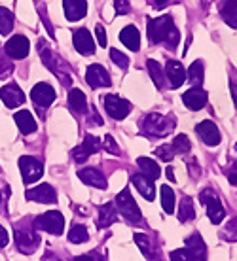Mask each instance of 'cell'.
Instances as JSON below:
<instances>
[{
	"label": "cell",
	"instance_id": "6da1fadb",
	"mask_svg": "<svg viewBox=\"0 0 237 261\" xmlns=\"http://www.w3.org/2000/svg\"><path fill=\"white\" fill-rule=\"evenodd\" d=\"M178 31L175 29L171 15H161L158 19H148V40L152 44L165 42L169 47H177L178 44Z\"/></svg>",
	"mask_w": 237,
	"mask_h": 261
},
{
	"label": "cell",
	"instance_id": "52a82bcc",
	"mask_svg": "<svg viewBox=\"0 0 237 261\" xmlns=\"http://www.w3.org/2000/svg\"><path fill=\"white\" fill-rule=\"evenodd\" d=\"M19 169H21V174H23V182L25 184H33L36 180L42 178L44 174V167L40 163L36 157H31V155H23L19 159Z\"/></svg>",
	"mask_w": 237,
	"mask_h": 261
},
{
	"label": "cell",
	"instance_id": "74e56055",
	"mask_svg": "<svg viewBox=\"0 0 237 261\" xmlns=\"http://www.w3.org/2000/svg\"><path fill=\"white\" fill-rule=\"evenodd\" d=\"M222 237H224L226 241H237V218H231L230 222H228Z\"/></svg>",
	"mask_w": 237,
	"mask_h": 261
},
{
	"label": "cell",
	"instance_id": "4316f807",
	"mask_svg": "<svg viewBox=\"0 0 237 261\" xmlns=\"http://www.w3.org/2000/svg\"><path fill=\"white\" fill-rule=\"evenodd\" d=\"M220 13H222V19L226 21V25L237 29V0H224Z\"/></svg>",
	"mask_w": 237,
	"mask_h": 261
},
{
	"label": "cell",
	"instance_id": "816d5d0a",
	"mask_svg": "<svg viewBox=\"0 0 237 261\" xmlns=\"http://www.w3.org/2000/svg\"><path fill=\"white\" fill-rule=\"evenodd\" d=\"M231 97H233V100H235V106H237V85L231 84Z\"/></svg>",
	"mask_w": 237,
	"mask_h": 261
},
{
	"label": "cell",
	"instance_id": "d6986e66",
	"mask_svg": "<svg viewBox=\"0 0 237 261\" xmlns=\"http://www.w3.org/2000/svg\"><path fill=\"white\" fill-rule=\"evenodd\" d=\"M63 8H65V15L68 21H80L87 13L86 0H63Z\"/></svg>",
	"mask_w": 237,
	"mask_h": 261
},
{
	"label": "cell",
	"instance_id": "44dd1931",
	"mask_svg": "<svg viewBox=\"0 0 237 261\" xmlns=\"http://www.w3.org/2000/svg\"><path fill=\"white\" fill-rule=\"evenodd\" d=\"M186 250L192 254V257L198 261H205L207 259V246H205L203 239L194 233L190 239H186Z\"/></svg>",
	"mask_w": 237,
	"mask_h": 261
},
{
	"label": "cell",
	"instance_id": "ffe728a7",
	"mask_svg": "<svg viewBox=\"0 0 237 261\" xmlns=\"http://www.w3.org/2000/svg\"><path fill=\"white\" fill-rule=\"evenodd\" d=\"M165 76L169 78L173 89H177L186 82V70L182 68V65L178 61H167V66H165Z\"/></svg>",
	"mask_w": 237,
	"mask_h": 261
},
{
	"label": "cell",
	"instance_id": "484cf974",
	"mask_svg": "<svg viewBox=\"0 0 237 261\" xmlns=\"http://www.w3.org/2000/svg\"><path fill=\"white\" fill-rule=\"evenodd\" d=\"M131 180H133V184H135V188L145 195L146 201H154L156 191H154V182H152V180H148V178L143 176V174H135Z\"/></svg>",
	"mask_w": 237,
	"mask_h": 261
},
{
	"label": "cell",
	"instance_id": "836d02e7",
	"mask_svg": "<svg viewBox=\"0 0 237 261\" xmlns=\"http://www.w3.org/2000/svg\"><path fill=\"white\" fill-rule=\"evenodd\" d=\"M161 206L167 214H173V210H175V193L169 186H161Z\"/></svg>",
	"mask_w": 237,
	"mask_h": 261
},
{
	"label": "cell",
	"instance_id": "db71d44e",
	"mask_svg": "<svg viewBox=\"0 0 237 261\" xmlns=\"http://www.w3.org/2000/svg\"><path fill=\"white\" fill-rule=\"evenodd\" d=\"M167 176H169V180H171V182H175V174H173V169H171V167L167 169Z\"/></svg>",
	"mask_w": 237,
	"mask_h": 261
},
{
	"label": "cell",
	"instance_id": "3957f363",
	"mask_svg": "<svg viewBox=\"0 0 237 261\" xmlns=\"http://www.w3.org/2000/svg\"><path fill=\"white\" fill-rule=\"evenodd\" d=\"M199 201H201V204L207 206V216H209V220H211L215 225H218V223L224 220L226 210H224L222 202H220V199H218V195L215 193V191L203 190L201 193H199Z\"/></svg>",
	"mask_w": 237,
	"mask_h": 261
},
{
	"label": "cell",
	"instance_id": "681fc988",
	"mask_svg": "<svg viewBox=\"0 0 237 261\" xmlns=\"http://www.w3.org/2000/svg\"><path fill=\"white\" fill-rule=\"evenodd\" d=\"M76 261H103L97 254H86V255H80L76 257Z\"/></svg>",
	"mask_w": 237,
	"mask_h": 261
},
{
	"label": "cell",
	"instance_id": "83f0119b",
	"mask_svg": "<svg viewBox=\"0 0 237 261\" xmlns=\"http://www.w3.org/2000/svg\"><path fill=\"white\" fill-rule=\"evenodd\" d=\"M116 220H118V214H116V206H114L112 202H108V204H105V206L99 210L97 225H99V227H108V225H112Z\"/></svg>",
	"mask_w": 237,
	"mask_h": 261
},
{
	"label": "cell",
	"instance_id": "ac0fdd59",
	"mask_svg": "<svg viewBox=\"0 0 237 261\" xmlns=\"http://www.w3.org/2000/svg\"><path fill=\"white\" fill-rule=\"evenodd\" d=\"M78 178L84 184H87V186H93V188H99V190H105L106 188V178L99 169H93V167L82 169L78 172Z\"/></svg>",
	"mask_w": 237,
	"mask_h": 261
},
{
	"label": "cell",
	"instance_id": "7402d4cb",
	"mask_svg": "<svg viewBox=\"0 0 237 261\" xmlns=\"http://www.w3.org/2000/svg\"><path fill=\"white\" fill-rule=\"evenodd\" d=\"M120 40H122V44L125 47H129L131 51H138V47H140V33H138L137 27H125L124 31L120 33Z\"/></svg>",
	"mask_w": 237,
	"mask_h": 261
},
{
	"label": "cell",
	"instance_id": "277c9868",
	"mask_svg": "<svg viewBox=\"0 0 237 261\" xmlns=\"http://www.w3.org/2000/svg\"><path fill=\"white\" fill-rule=\"evenodd\" d=\"M33 227L48 231V233H52V235H61L63 229H65V218H63V214L57 212V210H50V212L38 216V218L34 220Z\"/></svg>",
	"mask_w": 237,
	"mask_h": 261
},
{
	"label": "cell",
	"instance_id": "d6a6232c",
	"mask_svg": "<svg viewBox=\"0 0 237 261\" xmlns=\"http://www.w3.org/2000/svg\"><path fill=\"white\" fill-rule=\"evenodd\" d=\"M194 216H196V212H194V201H192L190 197H184L182 202H180L178 220L180 222H190V220H194Z\"/></svg>",
	"mask_w": 237,
	"mask_h": 261
},
{
	"label": "cell",
	"instance_id": "2e32d148",
	"mask_svg": "<svg viewBox=\"0 0 237 261\" xmlns=\"http://www.w3.org/2000/svg\"><path fill=\"white\" fill-rule=\"evenodd\" d=\"M27 199H29V201L50 204V202L57 201V195H55V190H53L50 184H40V186H36V188L27 191Z\"/></svg>",
	"mask_w": 237,
	"mask_h": 261
},
{
	"label": "cell",
	"instance_id": "5b68a950",
	"mask_svg": "<svg viewBox=\"0 0 237 261\" xmlns=\"http://www.w3.org/2000/svg\"><path fill=\"white\" fill-rule=\"evenodd\" d=\"M116 208L122 212V216H124L127 222L140 223V220H143L140 210H138L137 202H135V199L131 197L129 190H124L118 197H116Z\"/></svg>",
	"mask_w": 237,
	"mask_h": 261
},
{
	"label": "cell",
	"instance_id": "7a4b0ae2",
	"mask_svg": "<svg viewBox=\"0 0 237 261\" xmlns=\"http://www.w3.org/2000/svg\"><path fill=\"white\" fill-rule=\"evenodd\" d=\"M175 116H159V114H148L143 121H140V129L148 137H167L173 129H175Z\"/></svg>",
	"mask_w": 237,
	"mask_h": 261
},
{
	"label": "cell",
	"instance_id": "11a10c76",
	"mask_svg": "<svg viewBox=\"0 0 237 261\" xmlns=\"http://www.w3.org/2000/svg\"><path fill=\"white\" fill-rule=\"evenodd\" d=\"M165 4H167V0H156V6L158 8H163Z\"/></svg>",
	"mask_w": 237,
	"mask_h": 261
},
{
	"label": "cell",
	"instance_id": "f1b7e54d",
	"mask_svg": "<svg viewBox=\"0 0 237 261\" xmlns=\"http://www.w3.org/2000/svg\"><path fill=\"white\" fill-rule=\"evenodd\" d=\"M203 63L201 61H196V63H192V66L188 68L186 72V78L190 82L194 87H199V85L203 84Z\"/></svg>",
	"mask_w": 237,
	"mask_h": 261
},
{
	"label": "cell",
	"instance_id": "f546056e",
	"mask_svg": "<svg viewBox=\"0 0 237 261\" xmlns=\"http://www.w3.org/2000/svg\"><path fill=\"white\" fill-rule=\"evenodd\" d=\"M148 70H150L152 82L156 84V87L163 89V87H165V72L161 70V65H159L158 61L148 59Z\"/></svg>",
	"mask_w": 237,
	"mask_h": 261
},
{
	"label": "cell",
	"instance_id": "f907efd6",
	"mask_svg": "<svg viewBox=\"0 0 237 261\" xmlns=\"http://www.w3.org/2000/svg\"><path fill=\"white\" fill-rule=\"evenodd\" d=\"M91 123L93 125H103V119H101L99 114H91Z\"/></svg>",
	"mask_w": 237,
	"mask_h": 261
},
{
	"label": "cell",
	"instance_id": "6f0895ef",
	"mask_svg": "<svg viewBox=\"0 0 237 261\" xmlns=\"http://www.w3.org/2000/svg\"><path fill=\"white\" fill-rule=\"evenodd\" d=\"M235 150H237V144H235Z\"/></svg>",
	"mask_w": 237,
	"mask_h": 261
},
{
	"label": "cell",
	"instance_id": "ab89813d",
	"mask_svg": "<svg viewBox=\"0 0 237 261\" xmlns=\"http://www.w3.org/2000/svg\"><path fill=\"white\" fill-rule=\"evenodd\" d=\"M156 151V155L161 159V161H165V163H169V161H173V150H171V146H159L158 150H154Z\"/></svg>",
	"mask_w": 237,
	"mask_h": 261
},
{
	"label": "cell",
	"instance_id": "8d00e7d4",
	"mask_svg": "<svg viewBox=\"0 0 237 261\" xmlns=\"http://www.w3.org/2000/svg\"><path fill=\"white\" fill-rule=\"evenodd\" d=\"M135 242L138 244V248L143 250V254L146 255V257H154V254H152V244H150V241H148V237L146 235H143V233H137L135 235Z\"/></svg>",
	"mask_w": 237,
	"mask_h": 261
},
{
	"label": "cell",
	"instance_id": "9c48e42d",
	"mask_svg": "<svg viewBox=\"0 0 237 261\" xmlns=\"http://www.w3.org/2000/svg\"><path fill=\"white\" fill-rule=\"evenodd\" d=\"M29 49H31V44H29V40H27L25 36H21V34L12 36V38L6 42V46H4L6 55L12 57V59H25L27 55H29Z\"/></svg>",
	"mask_w": 237,
	"mask_h": 261
},
{
	"label": "cell",
	"instance_id": "4dcf8cb0",
	"mask_svg": "<svg viewBox=\"0 0 237 261\" xmlns=\"http://www.w3.org/2000/svg\"><path fill=\"white\" fill-rule=\"evenodd\" d=\"M68 241L74 242V244H82V242H87L89 241V233H87L86 225H73V229L68 231Z\"/></svg>",
	"mask_w": 237,
	"mask_h": 261
},
{
	"label": "cell",
	"instance_id": "60d3db41",
	"mask_svg": "<svg viewBox=\"0 0 237 261\" xmlns=\"http://www.w3.org/2000/svg\"><path fill=\"white\" fill-rule=\"evenodd\" d=\"M84 144H86L87 148L91 150V153H97V151L101 150V146H103L99 138H95L93 135H86V138H84Z\"/></svg>",
	"mask_w": 237,
	"mask_h": 261
},
{
	"label": "cell",
	"instance_id": "d4e9b609",
	"mask_svg": "<svg viewBox=\"0 0 237 261\" xmlns=\"http://www.w3.org/2000/svg\"><path fill=\"white\" fill-rule=\"evenodd\" d=\"M68 106L76 114H86L87 112V98L80 89H70L68 93Z\"/></svg>",
	"mask_w": 237,
	"mask_h": 261
},
{
	"label": "cell",
	"instance_id": "4fadbf2b",
	"mask_svg": "<svg viewBox=\"0 0 237 261\" xmlns=\"http://www.w3.org/2000/svg\"><path fill=\"white\" fill-rule=\"evenodd\" d=\"M42 61H44V65H46L48 68H50V70H52L53 74H55V76L61 80V84H63V85H70V76H66L65 72L59 68L61 59L52 51V49H46V47L42 49Z\"/></svg>",
	"mask_w": 237,
	"mask_h": 261
},
{
	"label": "cell",
	"instance_id": "9a60e30c",
	"mask_svg": "<svg viewBox=\"0 0 237 261\" xmlns=\"http://www.w3.org/2000/svg\"><path fill=\"white\" fill-rule=\"evenodd\" d=\"M207 98H209V95H207V91L205 89H201V87H192V89H188V91L182 95V100H184L186 108H190V110H201L205 105H207Z\"/></svg>",
	"mask_w": 237,
	"mask_h": 261
},
{
	"label": "cell",
	"instance_id": "8992f818",
	"mask_svg": "<svg viewBox=\"0 0 237 261\" xmlns=\"http://www.w3.org/2000/svg\"><path fill=\"white\" fill-rule=\"evenodd\" d=\"M15 242H17V248L23 254H33L34 250L38 248L40 237L34 231V227H15Z\"/></svg>",
	"mask_w": 237,
	"mask_h": 261
},
{
	"label": "cell",
	"instance_id": "5bb4252c",
	"mask_svg": "<svg viewBox=\"0 0 237 261\" xmlns=\"http://www.w3.org/2000/svg\"><path fill=\"white\" fill-rule=\"evenodd\" d=\"M196 133H198L199 138H201L207 146H217V144L220 142V130H218L217 125L212 123V121H209V119L198 123Z\"/></svg>",
	"mask_w": 237,
	"mask_h": 261
},
{
	"label": "cell",
	"instance_id": "bcb514c9",
	"mask_svg": "<svg viewBox=\"0 0 237 261\" xmlns=\"http://www.w3.org/2000/svg\"><path fill=\"white\" fill-rule=\"evenodd\" d=\"M226 174H228V180H230V184L237 186V161H233V163L230 165V169L226 170Z\"/></svg>",
	"mask_w": 237,
	"mask_h": 261
},
{
	"label": "cell",
	"instance_id": "f5cc1de1",
	"mask_svg": "<svg viewBox=\"0 0 237 261\" xmlns=\"http://www.w3.org/2000/svg\"><path fill=\"white\" fill-rule=\"evenodd\" d=\"M44 261H61L57 255H53V254H46V257H44Z\"/></svg>",
	"mask_w": 237,
	"mask_h": 261
},
{
	"label": "cell",
	"instance_id": "7bdbcfd3",
	"mask_svg": "<svg viewBox=\"0 0 237 261\" xmlns=\"http://www.w3.org/2000/svg\"><path fill=\"white\" fill-rule=\"evenodd\" d=\"M103 144H105L106 151H110V153H114V155H120V148H118V144L114 142L112 135H106L105 140H103Z\"/></svg>",
	"mask_w": 237,
	"mask_h": 261
},
{
	"label": "cell",
	"instance_id": "ba28073f",
	"mask_svg": "<svg viewBox=\"0 0 237 261\" xmlns=\"http://www.w3.org/2000/svg\"><path fill=\"white\" fill-rule=\"evenodd\" d=\"M105 108L108 112V116H112L114 119H124L127 118V114L131 112V105L129 100L118 97V95H106L105 97Z\"/></svg>",
	"mask_w": 237,
	"mask_h": 261
},
{
	"label": "cell",
	"instance_id": "9f6ffc18",
	"mask_svg": "<svg viewBox=\"0 0 237 261\" xmlns=\"http://www.w3.org/2000/svg\"><path fill=\"white\" fill-rule=\"evenodd\" d=\"M0 202H2V195H0Z\"/></svg>",
	"mask_w": 237,
	"mask_h": 261
},
{
	"label": "cell",
	"instance_id": "1f68e13d",
	"mask_svg": "<svg viewBox=\"0 0 237 261\" xmlns=\"http://www.w3.org/2000/svg\"><path fill=\"white\" fill-rule=\"evenodd\" d=\"M192 148L190 140H188V137L186 135H177V137L173 138L171 142V150L173 153H178V155H184V153H188Z\"/></svg>",
	"mask_w": 237,
	"mask_h": 261
},
{
	"label": "cell",
	"instance_id": "b9f144b4",
	"mask_svg": "<svg viewBox=\"0 0 237 261\" xmlns=\"http://www.w3.org/2000/svg\"><path fill=\"white\" fill-rule=\"evenodd\" d=\"M12 72H13V65L6 59V57L0 55V78H6V76H10Z\"/></svg>",
	"mask_w": 237,
	"mask_h": 261
},
{
	"label": "cell",
	"instance_id": "cb8c5ba5",
	"mask_svg": "<svg viewBox=\"0 0 237 261\" xmlns=\"http://www.w3.org/2000/svg\"><path fill=\"white\" fill-rule=\"evenodd\" d=\"M13 119H15V123H17V127H19V130L23 135H31V133L36 130V121H34V118L31 116V112H27V110L17 112Z\"/></svg>",
	"mask_w": 237,
	"mask_h": 261
},
{
	"label": "cell",
	"instance_id": "8fae6325",
	"mask_svg": "<svg viewBox=\"0 0 237 261\" xmlns=\"http://www.w3.org/2000/svg\"><path fill=\"white\" fill-rule=\"evenodd\" d=\"M86 80H87V84L91 85V87H95V89H97V87H110V85H112L110 74L105 70V66H101V65L87 66Z\"/></svg>",
	"mask_w": 237,
	"mask_h": 261
},
{
	"label": "cell",
	"instance_id": "f35d334b",
	"mask_svg": "<svg viewBox=\"0 0 237 261\" xmlns=\"http://www.w3.org/2000/svg\"><path fill=\"white\" fill-rule=\"evenodd\" d=\"M110 59H112L120 68H127V66H129V59H127L122 51H118V49H110Z\"/></svg>",
	"mask_w": 237,
	"mask_h": 261
},
{
	"label": "cell",
	"instance_id": "e575fe53",
	"mask_svg": "<svg viewBox=\"0 0 237 261\" xmlns=\"http://www.w3.org/2000/svg\"><path fill=\"white\" fill-rule=\"evenodd\" d=\"M13 29V15L10 10L6 8H0V34H10Z\"/></svg>",
	"mask_w": 237,
	"mask_h": 261
},
{
	"label": "cell",
	"instance_id": "e0dca14e",
	"mask_svg": "<svg viewBox=\"0 0 237 261\" xmlns=\"http://www.w3.org/2000/svg\"><path fill=\"white\" fill-rule=\"evenodd\" d=\"M74 47H76V51L82 53V55H91L95 51V42H93L91 34L87 29H78V31H74Z\"/></svg>",
	"mask_w": 237,
	"mask_h": 261
},
{
	"label": "cell",
	"instance_id": "d590c367",
	"mask_svg": "<svg viewBox=\"0 0 237 261\" xmlns=\"http://www.w3.org/2000/svg\"><path fill=\"white\" fill-rule=\"evenodd\" d=\"M89 155H93V153L84 142L80 144V146H76V148L73 150V157L76 163H86L87 159H89Z\"/></svg>",
	"mask_w": 237,
	"mask_h": 261
},
{
	"label": "cell",
	"instance_id": "7c38bea8",
	"mask_svg": "<svg viewBox=\"0 0 237 261\" xmlns=\"http://www.w3.org/2000/svg\"><path fill=\"white\" fill-rule=\"evenodd\" d=\"M0 98L8 108H17L25 102V93L21 91L15 84H8L0 89Z\"/></svg>",
	"mask_w": 237,
	"mask_h": 261
},
{
	"label": "cell",
	"instance_id": "ee69618b",
	"mask_svg": "<svg viewBox=\"0 0 237 261\" xmlns=\"http://www.w3.org/2000/svg\"><path fill=\"white\" fill-rule=\"evenodd\" d=\"M171 261H196L188 250H175L171 254Z\"/></svg>",
	"mask_w": 237,
	"mask_h": 261
},
{
	"label": "cell",
	"instance_id": "30bf717a",
	"mask_svg": "<svg viewBox=\"0 0 237 261\" xmlns=\"http://www.w3.org/2000/svg\"><path fill=\"white\" fill-rule=\"evenodd\" d=\"M31 98H33L34 106H38L40 110H44L48 106H52V102L55 100V91L52 85L48 84H36L31 91Z\"/></svg>",
	"mask_w": 237,
	"mask_h": 261
},
{
	"label": "cell",
	"instance_id": "c3c4849f",
	"mask_svg": "<svg viewBox=\"0 0 237 261\" xmlns=\"http://www.w3.org/2000/svg\"><path fill=\"white\" fill-rule=\"evenodd\" d=\"M8 241H10V237H8V231L2 225H0V248H4L8 244Z\"/></svg>",
	"mask_w": 237,
	"mask_h": 261
},
{
	"label": "cell",
	"instance_id": "f6af8a7d",
	"mask_svg": "<svg viewBox=\"0 0 237 261\" xmlns=\"http://www.w3.org/2000/svg\"><path fill=\"white\" fill-rule=\"evenodd\" d=\"M114 8H116V13L118 15H127L131 6H129V0H114Z\"/></svg>",
	"mask_w": 237,
	"mask_h": 261
},
{
	"label": "cell",
	"instance_id": "603a6c76",
	"mask_svg": "<svg viewBox=\"0 0 237 261\" xmlns=\"http://www.w3.org/2000/svg\"><path fill=\"white\" fill-rule=\"evenodd\" d=\"M138 167H140V170H143V176H146L148 180H158L159 174H161V169H159V165L156 163V161H152V159H148V157H138L137 159Z\"/></svg>",
	"mask_w": 237,
	"mask_h": 261
},
{
	"label": "cell",
	"instance_id": "7dc6e473",
	"mask_svg": "<svg viewBox=\"0 0 237 261\" xmlns=\"http://www.w3.org/2000/svg\"><path fill=\"white\" fill-rule=\"evenodd\" d=\"M95 34H97V40H99V46L106 47V33H105V27L97 25L95 27Z\"/></svg>",
	"mask_w": 237,
	"mask_h": 261
}]
</instances>
